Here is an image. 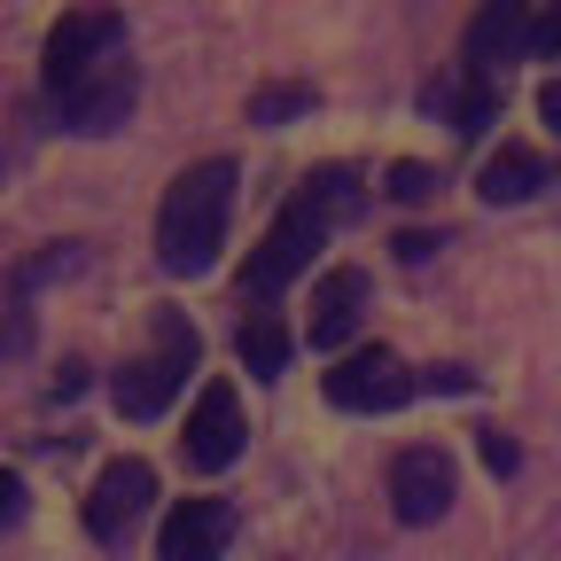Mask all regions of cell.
I'll list each match as a JSON object with an SVG mask.
<instances>
[{"mask_svg":"<svg viewBox=\"0 0 561 561\" xmlns=\"http://www.w3.org/2000/svg\"><path fill=\"white\" fill-rule=\"evenodd\" d=\"M530 9H538V0H483L476 24H468V79L500 87V70L530 47Z\"/></svg>","mask_w":561,"mask_h":561,"instance_id":"obj_9","label":"cell"},{"mask_svg":"<svg viewBox=\"0 0 561 561\" xmlns=\"http://www.w3.org/2000/svg\"><path fill=\"white\" fill-rule=\"evenodd\" d=\"M328 405L335 413H398L405 398H413V375H405V359H398V351H351V359H335L328 367Z\"/></svg>","mask_w":561,"mask_h":561,"instance_id":"obj_6","label":"cell"},{"mask_svg":"<svg viewBox=\"0 0 561 561\" xmlns=\"http://www.w3.org/2000/svg\"><path fill=\"white\" fill-rule=\"evenodd\" d=\"M234 351H242V367H250V375L265 382V375H280V367H289V328H280V320H273V312L257 305V312L242 320V335H234Z\"/></svg>","mask_w":561,"mask_h":561,"instance_id":"obj_13","label":"cell"},{"mask_svg":"<svg viewBox=\"0 0 561 561\" xmlns=\"http://www.w3.org/2000/svg\"><path fill=\"white\" fill-rule=\"evenodd\" d=\"M430 250H437V234H405V242H398V257H405V265H421Z\"/></svg>","mask_w":561,"mask_h":561,"instance_id":"obj_19","label":"cell"},{"mask_svg":"<svg viewBox=\"0 0 561 561\" xmlns=\"http://www.w3.org/2000/svg\"><path fill=\"white\" fill-rule=\"evenodd\" d=\"M47 110L62 117V133H117L140 102V70L125 55V16L117 9H70L47 32Z\"/></svg>","mask_w":561,"mask_h":561,"instance_id":"obj_1","label":"cell"},{"mask_svg":"<svg viewBox=\"0 0 561 561\" xmlns=\"http://www.w3.org/2000/svg\"><path fill=\"white\" fill-rule=\"evenodd\" d=\"M312 110V87H257L250 94V125H289Z\"/></svg>","mask_w":561,"mask_h":561,"instance_id":"obj_14","label":"cell"},{"mask_svg":"<svg viewBox=\"0 0 561 561\" xmlns=\"http://www.w3.org/2000/svg\"><path fill=\"white\" fill-rule=\"evenodd\" d=\"M476 187H483V203H530V195L546 187V157H530V149H500V157H483Z\"/></svg>","mask_w":561,"mask_h":561,"instance_id":"obj_12","label":"cell"},{"mask_svg":"<svg viewBox=\"0 0 561 561\" xmlns=\"http://www.w3.org/2000/svg\"><path fill=\"white\" fill-rule=\"evenodd\" d=\"M538 117H546V125H553V133H561V79H553V87H546V94H538Z\"/></svg>","mask_w":561,"mask_h":561,"instance_id":"obj_20","label":"cell"},{"mask_svg":"<svg viewBox=\"0 0 561 561\" xmlns=\"http://www.w3.org/2000/svg\"><path fill=\"white\" fill-rule=\"evenodd\" d=\"M390 195H398V203L437 195V172H430V164H390Z\"/></svg>","mask_w":561,"mask_h":561,"instance_id":"obj_16","label":"cell"},{"mask_svg":"<svg viewBox=\"0 0 561 561\" xmlns=\"http://www.w3.org/2000/svg\"><path fill=\"white\" fill-rule=\"evenodd\" d=\"M359 312H367V273H359V265H335L320 289H312V343H320V351L351 343Z\"/></svg>","mask_w":561,"mask_h":561,"instance_id":"obj_11","label":"cell"},{"mask_svg":"<svg viewBox=\"0 0 561 561\" xmlns=\"http://www.w3.org/2000/svg\"><path fill=\"white\" fill-rule=\"evenodd\" d=\"M195 328H187V312H172V305H157L149 312V351L140 359H125L117 367V382H110V405L125 413V421H157L180 390H187V375H195Z\"/></svg>","mask_w":561,"mask_h":561,"instance_id":"obj_4","label":"cell"},{"mask_svg":"<svg viewBox=\"0 0 561 561\" xmlns=\"http://www.w3.org/2000/svg\"><path fill=\"white\" fill-rule=\"evenodd\" d=\"M9 523H24V483L0 468V530H9Z\"/></svg>","mask_w":561,"mask_h":561,"instance_id":"obj_17","label":"cell"},{"mask_svg":"<svg viewBox=\"0 0 561 561\" xmlns=\"http://www.w3.org/2000/svg\"><path fill=\"white\" fill-rule=\"evenodd\" d=\"M483 460H491V468H500V476H507V468H515V445H507L500 430H491V437H483Z\"/></svg>","mask_w":561,"mask_h":561,"instance_id":"obj_18","label":"cell"},{"mask_svg":"<svg viewBox=\"0 0 561 561\" xmlns=\"http://www.w3.org/2000/svg\"><path fill=\"white\" fill-rule=\"evenodd\" d=\"M367 203V187H359V172H343V164H328V172H312L297 195H289V210L273 219V234L257 242V257H250V273H242V297L250 305H273L289 280L312 265V250L351 219V210Z\"/></svg>","mask_w":561,"mask_h":561,"instance_id":"obj_2","label":"cell"},{"mask_svg":"<svg viewBox=\"0 0 561 561\" xmlns=\"http://www.w3.org/2000/svg\"><path fill=\"white\" fill-rule=\"evenodd\" d=\"M227 219H234V164L227 157L187 164L164 187V210H157V265L180 273V280L210 273L227 250Z\"/></svg>","mask_w":561,"mask_h":561,"instance_id":"obj_3","label":"cell"},{"mask_svg":"<svg viewBox=\"0 0 561 561\" xmlns=\"http://www.w3.org/2000/svg\"><path fill=\"white\" fill-rule=\"evenodd\" d=\"M234 546V507L227 500H180L157 530V561H219Z\"/></svg>","mask_w":561,"mask_h":561,"instance_id":"obj_10","label":"cell"},{"mask_svg":"<svg viewBox=\"0 0 561 561\" xmlns=\"http://www.w3.org/2000/svg\"><path fill=\"white\" fill-rule=\"evenodd\" d=\"M530 55L561 62V0H538V24H530Z\"/></svg>","mask_w":561,"mask_h":561,"instance_id":"obj_15","label":"cell"},{"mask_svg":"<svg viewBox=\"0 0 561 561\" xmlns=\"http://www.w3.org/2000/svg\"><path fill=\"white\" fill-rule=\"evenodd\" d=\"M149 500H157L149 460H110V468L94 476V491H87V530H94V546L125 553L133 530H140V515H149Z\"/></svg>","mask_w":561,"mask_h":561,"instance_id":"obj_5","label":"cell"},{"mask_svg":"<svg viewBox=\"0 0 561 561\" xmlns=\"http://www.w3.org/2000/svg\"><path fill=\"white\" fill-rule=\"evenodd\" d=\"M242 398H234V382H203V398H195V413H187V437H180V453H187V468L195 476H219V468H234L242 460Z\"/></svg>","mask_w":561,"mask_h":561,"instance_id":"obj_7","label":"cell"},{"mask_svg":"<svg viewBox=\"0 0 561 561\" xmlns=\"http://www.w3.org/2000/svg\"><path fill=\"white\" fill-rule=\"evenodd\" d=\"M453 500H460V476H453V460L437 445H405L390 460V507H398V523L421 530V523H437Z\"/></svg>","mask_w":561,"mask_h":561,"instance_id":"obj_8","label":"cell"}]
</instances>
